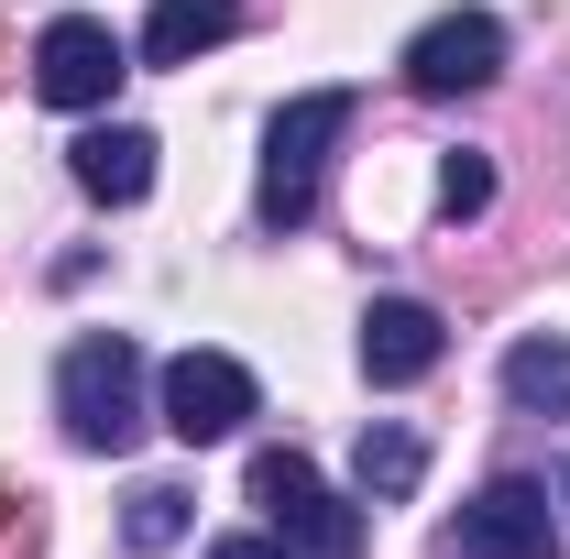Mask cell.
<instances>
[{"label":"cell","instance_id":"cell-1","mask_svg":"<svg viewBox=\"0 0 570 559\" xmlns=\"http://www.w3.org/2000/svg\"><path fill=\"white\" fill-rule=\"evenodd\" d=\"M341 133H352V88H307V99H285V110H275V133H264V187H253L264 231H307Z\"/></svg>","mask_w":570,"mask_h":559},{"label":"cell","instance_id":"cell-2","mask_svg":"<svg viewBox=\"0 0 570 559\" xmlns=\"http://www.w3.org/2000/svg\"><path fill=\"white\" fill-rule=\"evenodd\" d=\"M56 418H67L77 450H132L142 439V351L121 330L67 341V362H56Z\"/></svg>","mask_w":570,"mask_h":559},{"label":"cell","instance_id":"cell-3","mask_svg":"<svg viewBox=\"0 0 570 559\" xmlns=\"http://www.w3.org/2000/svg\"><path fill=\"white\" fill-rule=\"evenodd\" d=\"M253 504L275 516V538L296 559H362V504H341V493L318 483L307 450H264L253 461Z\"/></svg>","mask_w":570,"mask_h":559},{"label":"cell","instance_id":"cell-4","mask_svg":"<svg viewBox=\"0 0 570 559\" xmlns=\"http://www.w3.org/2000/svg\"><path fill=\"white\" fill-rule=\"evenodd\" d=\"M504 77V22L494 11H439L417 45H406V88L417 99H472Z\"/></svg>","mask_w":570,"mask_h":559},{"label":"cell","instance_id":"cell-5","mask_svg":"<svg viewBox=\"0 0 570 559\" xmlns=\"http://www.w3.org/2000/svg\"><path fill=\"white\" fill-rule=\"evenodd\" d=\"M253 406H264V395H253V373H242L230 351H176V362H165V428H176L187 450L230 439Z\"/></svg>","mask_w":570,"mask_h":559},{"label":"cell","instance_id":"cell-6","mask_svg":"<svg viewBox=\"0 0 570 559\" xmlns=\"http://www.w3.org/2000/svg\"><path fill=\"white\" fill-rule=\"evenodd\" d=\"M33 88H45L56 110H99V99L121 88V45H110V22H88V11L45 22V45H33Z\"/></svg>","mask_w":570,"mask_h":559},{"label":"cell","instance_id":"cell-7","mask_svg":"<svg viewBox=\"0 0 570 559\" xmlns=\"http://www.w3.org/2000/svg\"><path fill=\"white\" fill-rule=\"evenodd\" d=\"M461 549H472V559H560L549 493H538V483H483L472 504H461Z\"/></svg>","mask_w":570,"mask_h":559},{"label":"cell","instance_id":"cell-8","mask_svg":"<svg viewBox=\"0 0 570 559\" xmlns=\"http://www.w3.org/2000/svg\"><path fill=\"white\" fill-rule=\"evenodd\" d=\"M439 351H450L439 307H417V296H373L362 307V373L373 384H417V373H439Z\"/></svg>","mask_w":570,"mask_h":559},{"label":"cell","instance_id":"cell-9","mask_svg":"<svg viewBox=\"0 0 570 559\" xmlns=\"http://www.w3.org/2000/svg\"><path fill=\"white\" fill-rule=\"evenodd\" d=\"M77 187H88L99 209H132L142 187H154V133H132V121L77 133Z\"/></svg>","mask_w":570,"mask_h":559},{"label":"cell","instance_id":"cell-10","mask_svg":"<svg viewBox=\"0 0 570 559\" xmlns=\"http://www.w3.org/2000/svg\"><path fill=\"white\" fill-rule=\"evenodd\" d=\"M242 33V0H154V22H142V67H198L209 45Z\"/></svg>","mask_w":570,"mask_h":559},{"label":"cell","instance_id":"cell-11","mask_svg":"<svg viewBox=\"0 0 570 559\" xmlns=\"http://www.w3.org/2000/svg\"><path fill=\"white\" fill-rule=\"evenodd\" d=\"M417 472H428V439L417 428H362V450H352V483H362V504H406L417 493Z\"/></svg>","mask_w":570,"mask_h":559},{"label":"cell","instance_id":"cell-12","mask_svg":"<svg viewBox=\"0 0 570 559\" xmlns=\"http://www.w3.org/2000/svg\"><path fill=\"white\" fill-rule=\"evenodd\" d=\"M504 395L515 406H570V341H515L504 351Z\"/></svg>","mask_w":570,"mask_h":559},{"label":"cell","instance_id":"cell-13","mask_svg":"<svg viewBox=\"0 0 570 559\" xmlns=\"http://www.w3.org/2000/svg\"><path fill=\"white\" fill-rule=\"evenodd\" d=\"M121 538H132L142 559L176 549V538H187V493H176V483H142V493H132V516H121Z\"/></svg>","mask_w":570,"mask_h":559},{"label":"cell","instance_id":"cell-14","mask_svg":"<svg viewBox=\"0 0 570 559\" xmlns=\"http://www.w3.org/2000/svg\"><path fill=\"white\" fill-rule=\"evenodd\" d=\"M439 209L483 219V209H494V165H483V154H450V165H439Z\"/></svg>","mask_w":570,"mask_h":559},{"label":"cell","instance_id":"cell-15","mask_svg":"<svg viewBox=\"0 0 570 559\" xmlns=\"http://www.w3.org/2000/svg\"><path fill=\"white\" fill-rule=\"evenodd\" d=\"M209 559H296V549H285V538H219Z\"/></svg>","mask_w":570,"mask_h":559},{"label":"cell","instance_id":"cell-16","mask_svg":"<svg viewBox=\"0 0 570 559\" xmlns=\"http://www.w3.org/2000/svg\"><path fill=\"white\" fill-rule=\"evenodd\" d=\"M11 67H22V45H11V33H0V88H11Z\"/></svg>","mask_w":570,"mask_h":559},{"label":"cell","instance_id":"cell-17","mask_svg":"<svg viewBox=\"0 0 570 559\" xmlns=\"http://www.w3.org/2000/svg\"><path fill=\"white\" fill-rule=\"evenodd\" d=\"M0 527H11V483H0Z\"/></svg>","mask_w":570,"mask_h":559},{"label":"cell","instance_id":"cell-18","mask_svg":"<svg viewBox=\"0 0 570 559\" xmlns=\"http://www.w3.org/2000/svg\"><path fill=\"white\" fill-rule=\"evenodd\" d=\"M560 504H570V483H560Z\"/></svg>","mask_w":570,"mask_h":559}]
</instances>
